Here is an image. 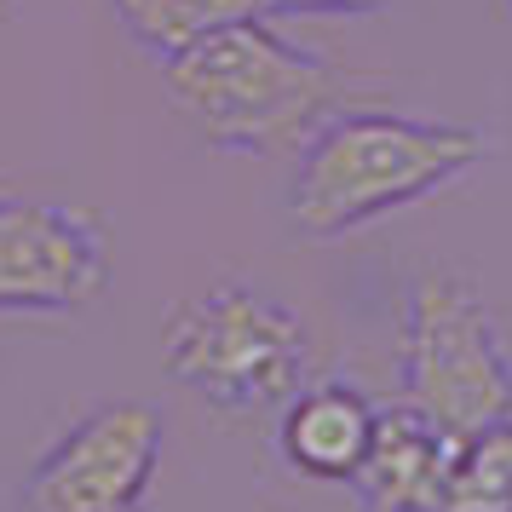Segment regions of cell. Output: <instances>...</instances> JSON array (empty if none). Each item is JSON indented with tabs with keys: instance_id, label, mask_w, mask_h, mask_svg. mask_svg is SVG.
Here are the masks:
<instances>
[{
	"instance_id": "obj_1",
	"label": "cell",
	"mask_w": 512,
	"mask_h": 512,
	"mask_svg": "<svg viewBox=\"0 0 512 512\" xmlns=\"http://www.w3.org/2000/svg\"><path fill=\"white\" fill-rule=\"evenodd\" d=\"M173 110L213 144L236 156L300 150L340 98V70L282 41L265 18H236L202 41L162 58Z\"/></svg>"
},
{
	"instance_id": "obj_2",
	"label": "cell",
	"mask_w": 512,
	"mask_h": 512,
	"mask_svg": "<svg viewBox=\"0 0 512 512\" xmlns=\"http://www.w3.org/2000/svg\"><path fill=\"white\" fill-rule=\"evenodd\" d=\"M484 150L489 139L478 127L392 110H334L300 144L288 219L305 236H346L380 213L438 196L472 162H484Z\"/></svg>"
},
{
	"instance_id": "obj_3",
	"label": "cell",
	"mask_w": 512,
	"mask_h": 512,
	"mask_svg": "<svg viewBox=\"0 0 512 512\" xmlns=\"http://www.w3.org/2000/svg\"><path fill=\"white\" fill-rule=\"evenodd\" d=\"M162 363L208 409L259 415V409H282L305 386L311 334L300 311L259 294L254 282L225 277L167 311Z\"/></svg>"
},
{
	"instance_id": "obj_4",
	"label": "cell",
	"mask_w": 512,
	"mask_h": 512,
	"mask_svg": "<svg viewBox=\"0 0 512 512\" xmlns=\"http://www.w3.org/2000/svg\"><path fill=\"white\" fill-rule=\"evenodd\" d=\"M403 403L449 438H472L512 415V357L466 277L438 271L415 288L403 323Z\"/></svg>"
},
{
	"instance_id": "obj_5",
	"label": "cell",
	"mask_w": 512,
	"mask_h": 512,
	"mask_svg": "<svg viewBox=\"0 0 512 512\" xmlns=\"http://www.w3.org/2000/svg\"><path fill=\"white\" fill-rule=\"evenodd\" d=\"M110 288V236L87 208L0 190V317H75Z\"/></svg>"
},
{
	"instance_id": "obj_6",
	"label": "cell",
	"mask_w": 512,
	"mask_h": 512,
	"mask_svg": "<svg viewBox=\"0 0 512 512\" xmlns=\"http://www.w3.org/2000/svg\"><path fill=\"white\" fill-rule=\"evenodd\" d=\"M162 461V415L150 403H98L35 461L24 484L29 512H127Z\"/></svg>"
},
{
	"instance_id": "obj_7",
	"label": "cell",
	"mask_w": 512,
	"mask_h": 512,
	"mask_svg": "<svg viewBox=\"0 0 512 512\" xmlns=\"http://www.w3.org/2000/svg\"><path fill=\"white\" fill-rule=\"evenodd\" d=\"M455 443L438 420H426L409 403H392L374 415V438L363 466L351 472V489L369 512H438L443 478L455 461Z\"/></svg>"
},
{
	"instance_id": "obj_8",
	"label": "cell",
	"mask_w": 512,
	"mask_h": 512,
	"mask_svg": "<svg viewBox=\"0 0 512 512\" xmlns=\"http://www.w3.org/2000/svg\"><path fill=\"white\" fill-rule=\"evenodd\" d=\"M374 409L357 386L323 380V386H300L282 403L277 449L282 461L305 472V478H328V484H351V472L363 466L374 438Z\"/></svg>"
},
{
	"instance_id": "obj_9",
	"label": "cell",
	"mask_w": 512,
	"mask_h": 512,
	"mask_svg": "<svg viewBox=\"0 0 512 512\" xmlns=\"http://www.w3.org/2000/svg\"><path fill=\"white\" fill-rule=\"evenodd\" d=\"M438 512H512V415L455 443Z\"/></svg>"
},
{
	"instance_id": "obj_10",
	"label": "cell",
	"mask_w": 512,
	"mask_h": 512,
	"mask_svg": "<svg viewBox=\"0 0 512 512\" xmlns=\"http://www.w3.org/2000/svg\"><path fill=\"white\" fill-rule=\"evenodd\" d=\"M116 18L139 47H150L156 58H173L179 47L202 41L208 29L254 18V0H116Z\"/></svg>"
},
{
	"instance_id": "obj_11",
	"label": "cell",
	"mask_w": 512,
	"mask_h": 512,
	"mask_svg": "<svg viewBox=\"0 0 512 512\" xmlns=\"http://www.w3.org/2000/svg\"><path fill=\"white\" fill-rule=\"evenodd\" d=\"M386 0H254V18H277V12H374Z\"/></svg>"
},
{
	"instance_id": "obj_12",
	"label": "cell",
	"mask_w": 512,
	"mask_h": 512,
	"mask_svg": "<svg viewBox=\"0 0 512 512\" xmlns=\"http://www.w3.org/2000/svg\"><path fill=\"white\" fill-rule=\"evenodd\" d=\"M6 6H12V0H0V18H6Z\"/></svg>"
},
{
	"instance_id": "obj_13",
	"label": "cell",
	"mask_w": 512,
	"mask_h": 512,
	"mask_svg": "<svg viewBox=\"0 0 512 512\" xmlns=\"http://www.w3.org/2000/svg\"><path fill=\"white\" fill-rule=\"evenodd\" d=\"M501 6H507V12H512V0H501Z\"/></svg>"
},
{
	"instance_id": "obj_14",
	"label": "cell",
	"mask_w": 512,
	"mask_h": 512,
	"mask_svg": "<svg viewBox=\"0 0 512 512\" xmlns=\"http://www.w3.org/2000/svg\"><path fill=\"white\" fill-rule=\"evenodd\" d=\"M127 512H139V507H127Z\"/></svg>"
}]
</instances>
